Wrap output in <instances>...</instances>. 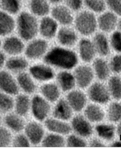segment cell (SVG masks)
<instances>
[{
    "label": "cell",
    "instance_id": "816d5d0a",
    "mask_svg": "<svg viewBox=\"0 0 121 153\" xmlns=\"http://www.w3.org/2000/svg\"><path fill=\"white\" fill-rule=\"evenodd\" d=\"M117 132L119 135H121V122L119 124V126H117Z\"/></svg>",
    "mask_w": 121,
    "mask_h": 153
},
{
    "label": "cell",
    "instance_id": "1f68e13d",
    "mask_svg": "<svg viewBox=\"0 0 121 153\" xmlns=\"http://www.w3.org/2000/svg\"><path fill=\"white\" fill-rule=\"evenodd\" d=\"M85 117L92 122H101L104 119L105 113L102 108L96 104H90L85 110Z\"/></svg>",
    "mask_w": 121,
    "mask_h": 153
},
{
    "label": "cell",
    "instance_id": "9a60e30c",
    "mask_svg": "<svg viewBox=\"0 0 121 153\" xmlns=\"http://www.w3.org/2000/svg\"><path fill=\"white\" fill-rule=\"evenodd\" d=\"M30 72L34 79L39 81H49L53 79L55 76L53 69L46 64H36L31 66Z\"/></svg>",
    "mask_w": 121,
    "mask_h": 153
},
{
    "label": "cell",
    "instance_id": "2e32d148",
    "mask_svg": "<svg viewBox=\"0 0 121 153\" xmlns=\"http://www.w3.org/2000/svg\"><path fill=\"white\" fill-rule=\"evenodd\" d=\"M75 80L79 87L85 88L90 85L94 79V72L89 66L82 65L78 67L74 71Z\"/></svg>",
    "mask_w": 121,
    "mask_h": 153
},
{
    "label": "cell",
    "instance_id": "11a10c76",
    "mask_svg": "<svg viewBox=\"0 0 121 153\" xmlns=\"http://www.w3.org/2000/svg\"><path fill=\"white\" fill-rule=\"evenodd\" d=\"M23 1L24 2H25L26 1H27V0H23Z\"/></svg>",
    "mask_w": 121,
    "mask_h": 153
},
{
    "label": "cell",
    "instance_id": "7dc6e473",
    "mask_svg": "<svg viewBox=\"0 0 121 153\" xmlns=\"http://www.w3.org/2000/svg\"><path fill=\"white\" fill-rule=\"evenodd\" d=\"M90 146L94 147H104V144L101 142L100 140L97 139H94L90 143Z\"/></svg>",
    "mask_w": 121,
    "mask_h": 153
},
{
    "label": "cell",
    "instance_id": "8992f818",
    "mask_svg": "<svg viewBox=\"0 0 121 153\" xmlns=\"http://www.w3.org/2000/svg\"><path fill=\"white\" fill-rule=\"evenodd\" d=\"M119 17L112 12L106 10L97 15L98 30L105 34H111L117 30Z\"/></svg>",
    "mask_w": 121,
    "mask_h": 153
},
{
    "label": "cell",
    "instance_id": "6da1fadb",
    "mask_svg": "<svg viewBox=\"0 0 121 153\" xmlns=\"http://www.w3.org/2000/svg\"><path fill=\"white\" fill-rule=\"evenodd\" d=\"M45 64L63 69H71L78 62L76 52L62 46L52 47L44 57Z\"/></svg>",
    "mask_w": 121,
    "mask_h": 153
},
{
    "label": "cell",
    "instance_id": "f1b7e54d",
    "mask_svg": "<svg viewBox=\"0 0 121 153\" xmlns=\"http://www.w3.org/2000/svg\"><path fill=\"white\" fill-rule=\"evenodd\" d=\"M57 80L62 90L68 91L72 89L75 85V78L70 72L62 71L58 74Z\"/></svg>",
    "mask_w": 121,
    "mask_h": 153
},
{
    "label": "cell",
    "instance_id": "7a4b0ae2",
    "mask_svg": "<svg viewBox=\"0 0 121 153\" xmlns=\"http://www.w3.org/2000/svg\"><path fill=\"white\" fill-rule=\"evenodd\" d=\"M38 24L39 19L26 9L15 16V32L26 42L37 36Z\"/></svg>",
    "mask_w": 121,
    "mask_h": 153
},
{
    "label": "cell",
    "instance_id": "db71d44e",
    "mask_svg": "<svg viewBox=\"0 0 121 153\" xmlns=\"http://www.w3.org/2000/svg\"><path fill=\"white\" fill-rule=\"evenodd\" d=\"M1 117H0V123H1Z\"/></svg>",
    "mask_w": 121,
    "mask_h": 153
},
{
    "label": "cell",
    "instance_id": "d590c367",
    "mask_svg": "<svg viewBox=\"0 0 121 153\" xmlns=\"http://www.w3.org/2000/svg\"><path fill=\"white\" fill-rule=\"evenodd\" d=\"M108 88L113 98L117 100L121 99V80L119 77L113 76L108 81Z\"/></svg>",
    "mask_w": 121,
    "mask_h": 153
},
{
    "label": "cell",
    "instance_id": "bcb514c9",
    "mask_svg": "<svg viewBox=\"0 0 121 153\" xmlns=\"http://www.w3.org/2000/svg\"><path fill=\"white\" fill-rule=\"evenodd\" d=\"M7 59L6 54L2 51H0V70L5 66Z\"/></svg>",
    "mask_w": 121,
    "mask_h": 153
},
{
    "label": "cell",
    "instance_id": "4dcf8cb0",
    "mask_svg": "<svg viewBox=\"0 0 121 153\" xmlns=\"http://www.w3.org/2000/svg\"><path fill=\"white\" fill-rule=\"evenodd\" d=\"M31 105L30 98L27 96L21 94L18 96L15 102V111L17 114L20 116H25L29 112Z\"/></svg>",
    "mask_w": 121,
    "mask_h": 153
},
{
    "label": "cell",
    "instance_id": "836d02e7",
    "mask_svg": "<svg viewBox=\"0 0 121 153\" xmlns=\"http://www.w3.org/2000/svg\"><path fill=\"white\" fill-rule=\"evenodd\" d=\"M65 145V140L64 137L58 134H49L42 141V146L47 147H64Z\"/></svg>",
    "mask_w": 121,
    "mask_h": 153
},
{
    "label": "cell",
    "instance_id": "7bdbcfd3",
    "mask_svg": "<svg viewBox=\"0 0 121 153\" xmlns=\"http://www.w3.org/2000/svg\"><path fill=\"white\" fill-rule=\"evenodd\" d=\"M111 70L115 73L121 72V53H119L114 56L111 59L109 64Z\"/></svg>",
    "mask_w": 121,
    "mask_h": 153
},
{
    "label": "cell",
    "instance_id": "74e56055",
    "mask_svg": "<svg viewBox=\"0 0 121 153\" xmlns=\"http://www.w3.org/2000/svg\"><path fill=\"white\" fill-rule=\"evenodd\" d=\"M108 118L110 121L117 122L121 120V104L113 102L108 107Z\"/></svg>",
    "mask_w": 121,
    "mask_h": 153
},
{
    "label": "cell",
    "instance_id": "7c38bea8",
    "mask_svg": "<svg viewBox=\"0 0 121 153\" xmlns=\"http://www.w3.org/2000/svg\"><path fill=\"white\" fill-rule=\"evenodd\" d=\"M0 89L11 96L16 95L19 92V86L17 81L7 71H0Z\"/></svg>",
    "mask_w": 121,
    "mask_h": 153
},
{
    "label": "cell",
    "instance_id": "277c9868",
    "mask_svg": "<svg viewBox=\"0 0 121 153\" xmlns=\"http://www.w3.org/2000/svg\"><path fill=\"white\" fill-rule=\"evenodd\" d=\"M28 42L24 52L28 60H35L44 58L49 49L48 41L44 38L36 37Z\"/></svg>",
    "mask_w": 121,
    "mask_h": 153
},
{
    "label": "cell",
    "instance_id": "e575fe53",
    "mask_svg": "<svg viewBox=\"0 0 121 153\" xmlns=\"http://www.w3.org/2000/svg\"><path fill=\"white\" fill-rule=\"evenodd\" d=\"M96 132L101 138L111 140L114 137L115 128L110 124H101L96 126Z\"/></svg>",
    "mask_w": 121,
    "mask_h": 153
},
{
    "label": "cell",
    "instance_id": "603a6c76",
    "mask_svg": "<svg viewBox=\"0 0 121 153\" xmlns=\"http://www.w3.org/2000/svg\"><path fill=\"white\" fill-rule=\"evenodd\" d=\"M23 0H0V10L16 16L24 8Z\"/></svg>",
    "mask_w": 121,
    "mask_h": 153
},
{
    "label": "cell",
    "instance_id": "3957f363",
    "mask_svg": "<svg viewBox=\"0 0 121 153\" xmlns=\"http://www.w3.org/2000/svg\"><path fill=\"white\" fill-rule=\"evenodd\" d=\"M72 26L79 34L88 37L98 30L97 15L83 9L76 13Z\"/></svg>",
    "mask_w": 121,
    "mask_h": 153
},
{
    "label": "cell",
    "instance_id": "f546056e",
    "mask_svg": "<svg viewBox=\"0 0 121 153\" xmlns=\"http://www.w3.org/2000/svg\"><path fill=\"white\" fill-rule=\"evenodd\" d=\"M40 92L48 101L54 102L57 101L60 97L59 89L54 83H47L40 88Z\"/></svg>",
    "mask_w": 121,
    "mask_h": 153
},
{
    "label": "cell",
    "instance_id": "52a82bcc",
    "mask_svg": "<svg viewBox=\"0 0 121 153\" xmlns=\"http://www.w3.org/2000/svg\"><path fill=\"white\" fill-rule=\"evenodd\" d=\"M1 48L6 55H21L24 52L25 44V42L19 36L12 34L4 37V41H2Z\"/></svg>",
    "mask_w": 121,
    "mask_h": 153
},
{
    "label": "cell",
    "instance_id": "f5cc1de1",
    "mask_svg": "<svg viewBox=\"0 0 121 153\" xmlns=\"http://www.w3.org/2000/svg\"><path fill=\"white\" fill-rule=\"evenodd\" d=\"M2 41L1 40V37H0V48H1V46H2Z\"/></svg>",
    "mask_w": 121,
    "mask_h": 153
},
{
    "label": "cell",
    "instance_id": "f907efd6",
    "mask_svg": "<svg viewBox=\"0 0 121 153\" xmlns=\"http://www.w3.org/2000/svg\"><path fill=\"white\" fill-rule=\"evenodd\" d=\"M112 147H121V142H115L112 145Z\"/></svg>",
    "mask_w": 121,
    "mask_h": 153
},
{
    "label": "cell",
    "instance_id": "d6986e66",
    "mask_svg": "<svg viewBox=\"0 0 121 153\" xmlns=\"http://www.w3.org/2000/svg\"><path fill=\"white\" fill-rule=\"evenodd\" d=\"M93 43L97 53L101 57H106L110 53L111 47L108 39L106 34L98 32L94 34Z\"/></svg>",
    "mask_w": 121,
    "mask_h": 153
},
{
    "label": "cell",
    "instance_id": "c3c4849f",
    "mask_svg": "<svg viewBox=\"0 0 121 153\" xmlns=\"http://www.w3.org/2000/svg\"><path fill=\"white\" fill-rule=\"evenodd\" d=\"M47 1L51 5V7L56 5L59 4L60 3H63L64 0H47Z\"/></svg>",
    "mask_w": 121,
    "mask_h": 153
},
{
    "label": "cell",
    "instance_id": "484cf974",
    "mask_svg": "<svg viewBox=\"0 0 121 153\" xmlns=\"http://www.w3.org/2000/svg\"><path fill=\"white\" fill-rule=\"evenodd\" d=\"M17 80L19 86L26 94H33L35 91L36 85L27 73L20 72L17 76Z\"/></svg>",
    "mask_w": 121,
    "mask_h": 153
},
{
    "label": "cell",
    "instance_id": "ba28073f",
    "mask_svg": "<svg viewBox=\"0 0 121 153\" xmlns=\"http://www.w3.org/2000/svg\"><path fill=\"white\" fill-rule=\"evenodd\" d=\"M78 34L72 25L61 26L55 37L60 46L70 48L78 42Z\"/></svg>",
    "mask_w": 121,
    "mask_h": 153
},
{
    "label": "cell",
    "instance_id": "4316f807",
    "mask_svg": "<svg viewBox=\"0 0 121 153\" xmlns=\"http://www.w3.org/2000/svg\"><path fill=\"white\" fill-rule=\"evenodd\" d=\"M93 65L94 71L99 79L104 80L108 77L110 68L105 60L102 58H96L94 60Z\"/></svg>",
    "mask_w": 121,
    "mask_h": 153
},
{
    "label": "cell",
    "instance_id": "8d00e7d4",
    "mask_svg": "<svg viewBox=\"0 0 121 153\" xmlns=\"http://www.w3.org/2000/svg\"><path fill=\"white\" fill-rule=\"evenodd\" d=\"M14 106L13 98L9 94L0 92V113H5L12 110Z\"/></svg>",
    "mask_w": 121,
    "mask_h": 153
},
{
    "label": "cell",
    "instance_id": "30bf717a",
    "mask_svg": "<svg viewBox=\"0 0 121 153\" xmlns=\"http://www.w3.org/2000/svg\"><path fill=\"white\" fill-rule=\"evenodd\" d=\"M30 107L34 117L39 121H43L46 119L50 111L49 103L39 96L33 97Z\"/></svg>",
    "mask_w": 121,
    "mask_h": 153
},
{
    "label": "cell",
    "instance_id": "7402d4cb",
    "mask_svg": "<svg viewBox=\"0 0 121 153\" xmlns=\"http://www.w3.org/2000/svg\"><path fill=\"white\" fill-rule=\"evenodd\" d=\"M67 102L71 108L76 112H79L83 109L87 102L85 95L82 92L74 90L70 92L67 97Z\"/></svg>",
    "mask_w": 121,
    "mask_h": 153
},
{
    "label": "cell",
    "instance_id": "d4e9b609",
    "mask_svg": "<svg viewBox=\"0 0 121 153\" xmlns=\"http://www.w3.org/2000/svg\"><path fill=\"white\" fill-rule=\"evenodd\" d=\"M45 125L49 131L58 134H68L71 131V128L68 123L57 119H47Z\"/></svg>",
    "mask_w": 121,
    "mask_h": 153
},
{
    "label": "cell",
    "instance_id": "ac0fdd59",
    "mask_svg": "<svg viewBox=\"0 0 121 153\" xmlns=\"http://www.w3.org/2000/svg\"><path fill=\"white\" fill-rule=\"evenodd\" d=\"M15 32V16L0 10V37H5Z\"/></svg>",
    "mask_w": 121,
    "mask_h": 153
},
{
    "label": "cell",
    "instance_id": "d6a6232c",
    "mask_svg": "<svg viewBox=\"0 0 121 153\" xmlns=\"http://www.w3.org/2000/svg\"><path fill=\"white\" fill-rule=\"evenodd\" d=\"M84 9L98 15L107 10L106 0H83Z\"/></svg>",
    "mask_w": 121,
    "mask_h": 153
},
{
    "label": "cell",
    "instance_id": "60d3db41",
    "mask_svg": "<svg viewBox=\"0 0 121 153\" xmlns=\"http://www.w3.org/2000/svg\"><path fill=\"white\" fill-rule=\"evenodd\" d=\"M12 140V135L9 130L4 127H0V147L8 146Z\"/></svg>",
    "mask_w": 121,
    "mask_h": 153
},
{
    "label": "cell",
    "instance_id": "e0dca14e",
    "mask_svg": "<svg viewBox=\"0 0 121 153\" xmlns=\"http://www.w3.org/2000/svg\"><path fill=\"white\" fill-rule=\"evenodd\" d=\"M26 136L30 143L34 145H38L43 140L44 130L43 126L36 122H31L25 128Z\"/></svg>",
    "mask_w": 121,
    "mask_h": 153
},
{
    "label": "cell",
    "instance_id": "f6af8a7d",
    "mask_svg": "<svg viewBox=\"0 0 121 153\" xmlns=\"http://www.w3.org/2000/svg\"><path fill=\"white\" fill-rule=\"evenodd\" d=\"M13 146L18 147H25L30 146V142L27 136L23 134H19L14 138Z\"/></svg>",
    "mask_w": 121,
    "mask_h": 153
},
{
    "label": "cell",
    "instance_id": "681fc988",
    "mask_svg": "<svg viewBox=\"0 0 121 153\" xmlns=\"http://www.w3.org/2000/svg\"><path fill=\"white\" fill-rule=\"evenodd\" d=\"M117 30L121 32V17H119V22L117 26Z\"/></svg>",
    "mask_w": 121,
    "mask_h": 153
},
{
    "label": "cell",
    "instance_id": "4fadbf2b",
    "mask_svg": "<svg viewBox=\"0 0 121 153\" xmlns=\"http://www.w3.org/2000/svg\"><path fill=\"white\" fill-rule=\"evenodd\" d=\"M88 96L94 102L105 104L110 100V93L103 84L99 82L94 83L88 90Z\"/></svg>",
    "mask_w": 121,
    "mask_h": 153
},
{
    "label": "cell",
    "instance_id": "ab89813d",
    "mask_svg": "<svg viewBox=\"0 0 121 153\" xmlns=\"http://www.w3.org/2000/svg\"><path fill=\"white\" fill-rule=\"evenodd\" d=\"M63 3L75 14L84 9L83 0H64Z\"/></svg>",
    "mask_w": 121,
    "mask_h": 153
},
{
    "label": "cell",
    "instance_id": "5b68a950",
    "mask_svg": "<svg viewBox=\"0 0 121 153\" xmlns=\"http://www.w3.org/2000/svg\"><path fill=\"white\" fill-rule=\"evenodd\" d=\"M49 15L60 26H70L73 24L75 13L62 3L51 7Z\"/></svg>",
    "mask_w": 121,
    "mask_h": 153
},
{
    "label": "cell",
    "instance_id": "ee69618b",
    "mask_svg": "<svg viewBox=\"0 0 121 153\" xmlns=\"http://www.w3.org/2000/svg\"><path fill=\"white\" fill-rule=\"evenodd\" d=\"M67 144L69 147H85L87 146V143L83 139L76 136L71 135L68 137L67 140Z\"/></svg>",
    "mask_w": 121,
    "mask_h": 153
},
{
    "label": "cell",
    "instance_id": "f35d334b",
    "mask_svg": "<svg viewBox=\"0 0 121 153\" xmlns=\"http://www.w3.org/2000/svg\"><path fill=\"white\" fill-rule=\"evenodd\" d=\"M110 47L117 53H121V32L119 30H115L111 33L109 39Z\"/></svg>",
    "mask_w": 121,
    "mask_h": 153
},
{
    "label": "cell",
    "instance_id": "8fae6325",
    "mask_svg": "<svg viewBox=\"0 0 121 153\" xmlns=\"http://www.w3.org/2000/svg\"><path fill=\"white\" fill-rule=\"evenodd\" d=\"M25 2V9L39 19L50 14L52 7L47 0H27Z\"/></svg>",
    "mask_w": 121,
    "mask_h": 153
},
{
    "label": "cell",
    "instance_id": "44dd1931",
    "mask_svg": "<svg viewBox=\"0 0 121 153\" xmlns=\"http://www.w3.org/2000/svg\"><path fill=\"white\" fill-rule=\"evenodd\" d=\"M29 65L28 59L21 55L10 56L7 59L5 66L11 72H22L27 69Z\"/></svg>",
    "mask_w": 121,
    "mask_h": 153
},
{
    "label": "cell",
    "instance_id": "b9f144b4",
    "mask_svg": "<svg viewBox=\"0 0 121 153\" xmlns=\"http://www.w3.org/2000/svg\"><path fill=\"white\" fill-rule=\"evenodd\" d=\"M107 10L121 17V0H106Z\"/></svg>",
    "mask_w": 121,
    "mask_h": 153
},
{
    "label": "cell",
    "instance_id": "ffe728a7",
    "mask_svg": "<svg viewBox=\"0 0 121 153\" xmlns=\"http://www.w3.org/2000/svg\"><path fill=\"white\" fill-rule=\"evenodd\" d=\"M72 127L79 135L87 137L91 135L93 130L91 124L82 115H76L72 119Z\"/></svg>",
    "mask_w": 121,
    "mask_h": 153
},
{
    "label": "cell",
    "instance_id": "cb8c5ba5",
    "mask_svg": "<svg viewBox=\"0 0 121 153\" xmlns=\"http://www.w3.org/2000/svg\"><path fill=\"white\" fill-rule=\"evenodd\" d=\"M72 114V108L64 99L60 100L53 109V117L57 119L68 120L71 117Z\"/></svg>",
    "mask_w": 121,
    "mask_h": 153
},
{
    "label": "cell",
    "instance_id": "9c48e42d",
    "mask_svg": "<svg viewBox=\"0 0 121 153\" xmlns=\"http://www.w3.org/2000/svg\"><path fill=\"white\" fill-rule=\"evenodd\" d=\"M60 26L50 15L39 19L38 34L42 38L50 40L55 37Z\"/></svg>",
    "mask_w": 121,
    "mask_h": 153
},
{
    "label": "cell",
    "instance_id": "5bb4252c",
    "mask_svg": "<svg viewBox=\"0 0 121 153\" xmlns=\"http://www.w3.org/2000/svg\"><path fill=\"white\" fill-rule=\"evenodd\" d=\"M78 52L81 59L86 63L94 60L97 54L93 42L86 37L79 42Z\"/></svg>",
    "mask_w": 121,
    "mask_h": 153
},
{
    "label": "cell",
    "instance_id": "83f0119b",
    "mask_svg": "<svg viewBox=\"0 0 121 153\" xmlns=\"http://www.w3.org/2000/svg\"><path fill=\"white\" fill-rule=\"evenodd\" d=\"M5 123L13 132H20L25 127L24 120L17 114H9L5 117Z\"/></svg>",
    "mask_w": 121,
    "mask_h": 153
}]
</instances>
